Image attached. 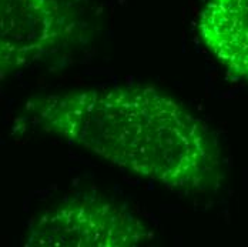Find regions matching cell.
Segmentation results:
<instances>
[{
  "label": "cell",
  "mask_w": 248,
  "mask_h": 247,
  "mask_svg": "<svg viewBox=\"0 0 248 247\" xmlns=\"http://www.w3.org/2000/svg\"><path fill=\"white\" fill-rule=\"evenodd\" d=\"M153 231L139 216L100 196L69 198L39 216L27 227L26 247H139Z\"/></svg>",
  "instance_id": "obj_2"
},
{
  "label": "cell",
  "mask_w": 248,
  "mask_h": 247,
  "mask_svg": "<svg viewBox=\"0 0 248 247\" xmlns=\"http://www.w3.org/2000/svg\"><path fill=\"white\" fill-rule=\"evenodd\" d=\"M86 27L72 0H0V79L70 49Z\"/></svg>",
  "instance_id": "obj_3"
},
{
  "label": "cell",
  "mask_w": 248,
  "mask_h": 247,
  "mask_svg": "<svg viewBox=\"0 0 248 247\" xmlns=\"http://www.w3.org/2000/svg\"><path fill=\"white\" fill-rule=\"evenodd\" d=\"M197 29L216 60L231 74L248 80V0H207Z\"/></svg>",
  "instance_id": "obj_4"
},
{
  "label": "cell",
  "mask_w": 248,
  "mask_h": 247,
  "mask_svg": "<svg viewBox=\"0 0 248 247\" xmlns=\"http://www.w3.org/2000/svg\"><path fill=\"white\" fill-rule=\"evenodd\" d=\"M25 112L42 132L174 192L207 193L221 183V150L213 132L154 87L36 96L26 101Z\"/></svg>",
  "instance_id": "obj_1"
}]
</instances>
